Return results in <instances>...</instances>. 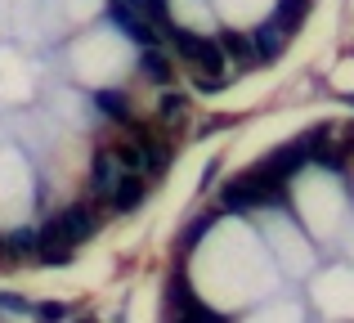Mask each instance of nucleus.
<instances>
[{
  "label": "nucleus",
  "instance_id": "5",
  "mask_svg": "<svg viewBox=\"0 0 354 323\" xmlns=\"http://www.w3.org/2000/svg\"><path fill=\"white\" fill-rule=\"evenodd\" d=\"M139 72H144L148 81H157V86H166V81H175V63L166 59L157 45H144V54H139Z\"/></svg>",
  "mask_w": 354,
  "mask_h": 323
},
{
  "label": "nucleus",
  "instance_id": "14",
  "mask_svg": "<svg viewBox=\"0 0 354 323\" xmlns=\"http://www.w3.org/2000/svg\"><path fill=\"white\" fill-rule=\"evenodd\" d=\"M0 310H14V315H32V306H27L23 297H0Z\"/></svg>",
  "mask_w": 354,
  "mask_h": 323
},
{
  "label": "nucleus",
  "instance_id": "7",
  "mask_svg": "<svg viewBox=\"0 0 354 323\" xmlns=\"http://www.w3.org/2000/svg\"><path fill=\"white\" fill-rule=\"evenodd\" d=\"M251 41H256V54H260V59H274V54H278V50H283V45H287V27L269 18V23L260 27V32L251 36Z\"/></svg>",
  "mask_w": 354,
  "mask_h": 323
},
{
  "label": "nucleus",
  "instance_id": "9",
  "mask_svg": "<svg viewBox=\"0 0 354 323\" xmlns=\"http://www.w3.org/2000/svg\"><path fill=\"white\" fill-rule=\"evenodd\" d=\"M95 104H99V113H104V117H113V122H126V99H121L117 95V90H99V95H95Z\"/></svg>",
  "mask_w": 354,
  "mask_h": 323
},
{
  "label": "nucleus",
  "instance_id": "10",
  "mask_svg": "<svg viewBox=\"0 0 354 323\" xmlns=\"http://www.w3.org/2000/svg\"><path fill=\"white\" fill-rule=\"evenodd\" d=\"M36 243H41V234H36V229H18V234H9L0 247H9L14 256H32V252H36Z\"/></svg>",
  "mask_w": 354,
  "mask_h": 323
},
{
  "label": "nucleus",
  "instance_id": "1",
  "mask_svg": "<svg viewBox=\"0 0 354 323\" xmlns=\"http://www.w3.org/2000/svg\"><path fill=\"white\" fill-rule=\"evenodd\" d=\"M117 158H121V166H126V171L157 175V171L166 166V149L153 140V135H144V131L135 126V140H130V144H121V149H117Z\"/></svg>",
  "mask_w": 354,
  "mask_h": 323
},
{
  "label": "nucleus",
  "instance_id": "13",
  "mask_svg": "<svg viewBox=\"0 0 354 323\" xmlns=\"http://www.w3.org/2000/svg\"><path fill=\"white\" fill-rule=\"evenodd\" d=\"M36 315H45V319H68V315H72V306H59V301H45V306H36Z\"/></svg>",
  "mask_w": 354,
  "mask_h": 323
},
{
  "label": "nucleus",
  "instance_id": "6",
  "mask_svg": "<svg viewBox=\"0 0 354 323\" xmlns=\"http://www.w3.org/2000/svg\"><path fill=\"white\" fill-rule=\"evenodd\" d=\"M220 50H225V59H234V63H256L260 54H256V41L251 36H238V32H220Z\"/></svg>",
  "mask_w": 354,
  "mask_h": 323
},
{
  "label": "nucleus",
  "instance_id": "12",
  "mask_svg": "<svg viewBox=\"0 0 354 323\" xmlns=\"http://www.w3.org/2000/svg\"><path fill=\"white\" fill-rule=\"evenodd\" d=\"M211 225H216V211H207V216H198V220H193L189 229H184V247H193V243H198V238L207 234Z\"/></svg>",
  "mask_w": 354,
  "mask_h": 323
},
{
  "label": "nucleus",
  "instance_id": "4",
  "mask_svg": "<svg viewBox=\"0 0 354 323\" xmlns=\"http://www.w3.org/2000/svg\"><path fill=\"white\" fill-rule=\"evenodd\" d=\"M144 198H148V175L126 171V175L117 180V189H113V198H108V207H113L117 216H130V211H135Z\"/></svg>",
  "mask_w": 354,
  "mask_h": 323
},
{
  "label": "nucleus",
  "instance_id": "8",
  "mask_svg": "<svg viewBox=\"0 0 354 323\" xmlns=\"http://www.w3.org/2000/svg\"><path fill=\"white\" fill-rule=\"evenodd\" d=\"M305 14H310V0H278L274 23H283L287 32H292V27H301V23H305Z\"/></svg>",
  "mask_w": 354,
  "mask_h": 323
},
{
  "label": "nucleus",
  "instance_id": "3",
  "mask_svg": "<svg viewBox=\"0 0 354 323\" xmlns=\"http://www.w3.org/2000/svg\"><path fill=\"white\" fill-rule=\"evenodd\" d=\"M121 175H126V166H121L117 153H95V166H90V189H95L99 202L113 198V189H117Z\"/></svg>",
  "mask_w": 354,
  "mask_h": 323
},
{
  "label": "nucleus",
  "instance_id": "11",
  "mask_svg": "<svg viewBox=\"0 0 354 323\" xmlns=\"http://www.w3.org/2000/svg\"><path fill=\"white\" fill-rule=\"evenodd\" d=\"M184 95H162V104H157V117H162V122H180L184 117Z\"/></svg>",
  "mask_w": 354,
  "mask_h": 323
},
{
  "label": "nucleus",
  "instance_id": "2",
  "mask_svg": "<svg viewBox=\"0 0 354 323\" xmlns=\"http://www.w3.org/2000/svg\"><path fill=\"white\" fill-rule=\"evenodd\" d=\"M113 14H117V23L126 27L130 41H139V45H157L162 41V36H157V23L144 14V9H135L130 0H113Z\"/></svg>",
  "mask_w": 354,
  "mask_h": 323
}]
</instances>
